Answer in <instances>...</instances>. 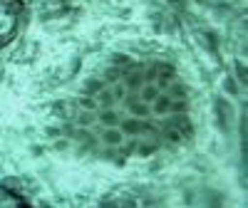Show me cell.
I'll return each mask as SVG.
<instances>
[{"label":"cell","instance_id":"6da1fadb","mask_svg":"<svg viewBox=\"0 0 248 208\" xmlns=\"http://www.w3.org/2000/svg\"><path fill=\"white\" fill-rule=\"evenodd\" d=\"M144 119H137V117H127L124 119L122 117V121H119V132L127 136V139H137V136H141L144 132Z\"/></svg>","mask_w":248,"mask_h":208},{"label":"cell","instance_id":"7a4b0ae2","mask_svg":"<svg viewBox=\"0 0 248 208\" xmlns=\"http://www.w3.org/2000/svg\"><path fill=\"white\" fill-rule=\"evenodd\" d=\"M124 141H127V136H124V134L119 132V127L102 129V144H105L107 149H119Z\"/></svg>","mask_w":248,"mask_h":208},{"label":"cell","instance_id":"3957f363","mask_svg":"<svg viewBox=\"0 0 248 208\" xmlns=\"http://www.w3.org/2000/svg\"><path fill=\"white\" fill-rule=\"evenodd\" d=\"M169 112H171V97H169L167 92H161V94L149 104V114H154V117H169Z\"/></svg>","mask_w":248,"mask_h":208},{"label":"cell","instance_id":"277c9868","mask_svg":"<svg viewBox=\"0 0 248 208\" xmlns=\"http://www.w3.org/2000/svg\"><path fill=\"white\" fill-rule=\"evenodd\" d=\"M144 72L141 70H134V72H124L122 74V85H124V89H129L132 94H137L139 92V87L144 85Z\"/></svg>","mask_w":248,"mask_h":208},{"label":"cell","instance_id":"5b68a950","mask_svg":"<svg viewBox=\"0 0 248 208\" xmlns=\"http://www.w3.org/2000/svg\"><path fill=\"white\" fill-rule=\"evenodd\" d=\"M127 109H129V117H137V119H147L149 117V104L141 102L137 94H132L127 99Z\"/></svg>","mask_w":248,"mask_h":208},{"label":"cell","instance_id":"8992f818","mask_svg":"<svg viewBox=\"0 0 248 208\" xmlns=\"http://www.w3.org/2000/svg\"><path fill=\"white\" fill-rule=\"evenodd\" d=\"M97 121L102 124V129H109V127H119L122 114L112 107V109H99L97 112Z\"/></svg>","mask_w":248,"mask_h":208},{"label":"cell","instance_id":"52a82bcc","mask_svg":"<svg viewBox=\"0 0 248 208\" xmlns=\"http://www.w3.org/2000/svg\"><path fill=\"white\" fill-rule=\"evenodd\" d=\"M94 102H97L99 109H112V107H117V99H114V94H112V89H109L107 85L94 94ZM99 109H97V112H99Z\"/></svg>","mask_w":248,"mask_h":208},{"label":"cell","instance_id":"ba28073f","mask_svg":"<svg viewBox=\"0 0 248 208\" xmlns=\"http://www.w3.org/2000/svg\"><path fill=\"white\" fill-rule=\"evenodd\" d=\"M159 94H161V89L156 87V82H144V85L139 87V92H137V97L141 102H147V104H152Z\"/></svg>","mask_w":248,"mask_h":208},{"label":"cell","instance_id":"9c48e42d","mask_svg":"<svg viewBox=\"0 0 248 208\" xmlns=\"http://www.w3.org/2000/svg\"><path fill=\"white\" fill-rule=\"evenodd\" d=\"M167 94H169L171 99H179V97H189V89H186V85H181V82L174 77V79L169 82V87H167Z\"/></svg>","mask_w":248,"mask_h":208},{"label":"cell","instance_id":"30bf717a","mask_svg":"<svg viewBox=\"0 0 248 208\" xmlns=\"http://www.w3.org/2000/svg\"><path fill=\"white\" fill-rule=\"evenodd\" d=\"M233 79L238 82L241 87H246V82H248V70H246V62L233 59Z\"/></svg>","mask_w":248,"mask_h":208},{"label":"cell","instance_id":"8fae6325","mask_svg":"<svg viewBox=\"0 0 248 208\" xmlns=\"http://www.w3.org/2000/svg\"><path fill=\"white\" fill-rule=\"evenodd\" d=\"M122 74H124V70L112 65V67L105 70V79H102V82H105L107 87H109V85H117V82H122Z\"/></svg>","mask_w":248,"mask_h":208},{"label":"cell","instance_id":"7c38bea8","mask_svg":"<svg viewBox=\"0 0 248 208\" xmlns=\"http://www.w3.org/2000/svg\"><path fill=\"white\" fill-rule=\"evenodd\" d=\"M223 92L231 94V97H238V94H241V85L233 79V74H226V77H223Z\"/></svg>","mask_w":248,"mask_h":208},{"label":"cell","instance_id":"4fadbf2b","mask_svg":"<svg viewBox=\"0 0 248 208\" xmlns=\"http://www.w3.org/2000/svg\"><path fill=\"white\" fill-rule=\"evenodd\" d=\"M94 121H97V112H85V109H79V114H77V127L87 129V127H92Z\"/></svg>","mask_w":248,"mask_h":208},{"label":"cell","instance_id":"5bb4252c","mask_svg":"<svg viewBox=\"0 0 248 208\" xmlns=\"http://www.w3.org/2000/svg\"><path fill=\"white\" fill-rule=\"evenodd\" d=\"M169 114H189V99L186 97L171 99V112Z\"/></svg>","mask_w":248,"mask_h":208},{"label":"cell","instance_id":"9a60e30c","mask_svg":"<svg viewBox=\"0 0 248 208\" xmlns=\"http://www.w3.org/2000/svg\"><path fill=\"white\" fill-rule=\"evenodd\" d=\"M77 104H79V109H85V112H97V109H99L97 102H94V97H90V94H85Z\"/></svg>","mask_w":248,"mask_h":208},{"label":"cell","instance_id":"2e32d148","mask_svg":"<svg viewBox=\"0 0 248 208\" xmlns=\"http://www.w3.org/2000/svg\"><path fill=\"white\" fill-rule=\"evenodd\" d=\"M102 87H105V82H102V79H90V82H85V94L94 97Z\"/></svg>","mask_w":248,"mask_h":208},{"label":"cell","instance_id":"e0dca14e","mask_svg":"<svg viewBox=\"0 0 248 208\" xmlns=\"http://www.w3.org/2000/svg\"><path fill=\"white\" fill-rule=\"evenodd\" d=\"M164 136H167L171 144H181V141H184V134H181L176 127H167V129H164Z\"/></svg>","mask_w":248,"mask_h":208},{"label":"cell","instance_id":"ac0fdd59","mask_svg":"<svg viewBox=\"0 0 248 208\" xmlns=\"http://www.w3.org/2000/svg\"><path fill=\"white\" fill-rule=\"evenodd\" d=\"M129 62H132V57H129L127 52H124V55H122V52H114V55H112V65H114V67H127Z\"/></svg>","mask_w":248,"mask_h":208},{"label":"cell","instance_id":"d6986e66","mask_svg":"<svg viewBox=\"0 0 248 208\" xmlns=\"http://www.w3.org/2000/svg\"><path fill=\"white\" fill-rule=\"evenodd\" d=\"M75 139H77V141H85V144H90V141H92V134H90L87 129H82V127H79V129L75 132Z\"/></svg>","mask_w":248,"mask_h":208},{"label":"cell","instance_id":"ffe728a7","mask_svg":"<svg viewBox=\"0 0 248 208\" xmlns=\"http://www.w3.org/2000/svg\"><path fill=\"white\" fill-rule=\"evenodd\" d=\"M154 151H156L154 144H141V147H139V154H141V156H149V154H154Z\"/></svg>","mask_w":248,"mask_h":208},{"label":"cell","instance_id":"44dd1931","mask_svg":"<svg viewBox=\"0 0 248 208\" xmlns=\"http://www.w3.org/2000/svg\"><path fill=\"white\" fill-rule=\"evenodd\" d=\"M99 208H117V201H102Z\"/></svg>","mask_w":248,"mask_h":208}]
</instances>
